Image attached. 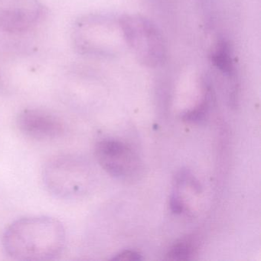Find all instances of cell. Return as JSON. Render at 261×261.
<instances>
[{
  "instance_id": "8",
  "label": "cell",
  "mask_w": 261,
  "mask_h": 261,
  "mask_svg": "<svg viewBox=\"0 0 261 261\" xmlns=\"http://www.w3.org/2000/svg\"><path fill=\"white\" fill-rule=\"evenodd\" d=\"M195 245L192 240H185L175 244L168 252L167 259L174 260H187L193 256Z\"/></svg>"
},
{
  "instance_id": "7",
  "label": "cell",
  "mask_w": 261,
  "mask_h": 261,
  "mask_svg": "<svg viewBox=\"0 0 261 261\" xmlns=\"http://www.w3.org/2000/svg\"><path fill=\"white\" fill-rule=\"evenodd\" d=\"M212 61L215 66L224 74L229 76L233 74L234 68L230 56V48L225 41H221L218 44L216 50L212 56Z\"/></svg>"
},
{
  "instance_id": "12",
  "label": "cell",
  "mask_w": 261,
  "mask_h": 261,
  "mask_svg": "<svg viewBox=\"0 0 261 261\" xmlns=\"http://www.w3.org/2000/svg\"><path fill=\"white\" fill-rule=\"evenodd\" d=\"M4 88V81H3L2 76L0 74V90Z\"/></svg>"
},
{
  "instance_id": "10",
  "label": "cell",
  "mask_w": 261,
  "mask_h": 261,
  "mask_svg": "<svg viewBox=\"0 0 261 261\" xmlns=\"http://www.w3.org/2000/svg\"><path fill=\"white\" fill-rule=\"evenodd\" d=\"M143 256L138 252L134 250H124L114 256V260H141Z\"/></svg>"
},
{
  "instance_id": "11",
  "label": "cell",
  "mask_w": 261,
  "mask_h": 261,
  "mask_svg": "<svg viewBox=\"0 0 261 261\" xmlns=\"http://www.w3.org/2000/svg\"><path fill=\"white\" fill-rule=\"evenodd\" d=\"M171 209L175 214L182 213L184 211L185 206L180 199L176 197H172L170 201Z\"/></svg>"
},
{
  "instance_id": "3",
  "label": "cell",
  "mask_w": 261,
  "mask_h": 261,
  "mask_svg": "<svg viewBox=\"0 0 261 261\" xmlns=\"http://www.w3.org/2000/svg\"><path fill=\"white\" fill-rule=\"evenodd\" d=\"M121 27L128 43L142 62L150 66L162 62L164 48L161 36L149 21L140 17H126L121 21Z\"/></svg>"
},
{
  "instance_id": "9",
  "label": "cell",
  "mask_w": 261,
  "mask_h": 261,
  "mask_svg": "<svg viewBox=\"0 0 261 261\" xmlns=\"http://www.w3.org/2000/svg\"><path fill=\"white\" fill-rule=\"evenodd\" d=\"M207 107H208L207 101L205 100L198 108L186 113L184 117H183V119L186 121L189 122V123H200V122L203 121V120L205 118Z\"/></svg>"
},
{
  "instance_id": "1",
  "label": "cell",
  "mask_w": 261,
  "mask_h": 261,
  "mask_svg": "<svg viewBox=\"0 0 261 261\" xmlns=\"http://www.w3.org/2000/svg\"><path fill=\"white\" fill-rule=\"evenodd\" d=\"M66 230L49 216H30L12 223L3 233L1 244L7 256L16 260L57 259L65 250Z\"/></svg>"
},
{
  "instance_id": "5",
  "label": "cell",
  "mask_w": 261,
  "mask_h": 261,
  "mask_svg": "<svg viewBox=\"0 0 261 261\" xmlns=\"http://www.w3.org/2000/svg\"><path fill=\"white\" fill-rule=\"evenodd\" d=\"M16 123L21 134L42 141L59 138L66 130L65 123L59 116L40 108H28L21 111Z\"/></svg>"
},
{
  "instance_id": "2",
  "label": "cell",
  "mask_w": 261,
  "mask_h": 261,
  "mask_svg": "<svg viewBox=\"0 0 261 261\" xmlns=\"http://www.w3.org/2000/svg\"><path fill=\"white\" fill-rule=\"evenodd\" d=\"M42 179L48 192L60 199H73L85 190L82 163L71 154L49 160L44 167Z\"/></svg>"
},
{
  "instance_id": "4",
  "label": "cell",
  "mask_w": 261,
  "mask_h": 261,
  "mask_svg": "<svg viewBox=\"0 0 261 261\" xmlns=\"http://www.w3.org/2000/svg\"><path fill=\"white\" fill-rule=\"evenodd\" d=\"M46 13L39 0H0V31L27 33L40 24Z\"/></svg>"
},
{
  "instance_id": "6",
  "label": "cell",
  "mask_w": 261,
  "mask_h": 261,
  "mask_svg": "<svg viewBox=\"0 0 261 261\" xmlns=\"http://www.w3.org/2000/svg\"><path fill=\"white\" fill-rule=\"evenodd\" d=\"M95 155L99 164L105 171L120 178L131 175L138 163L128 146L112 139L98 142L96 145Z\"/></svg>"
}]
</instances>
